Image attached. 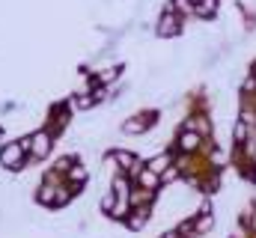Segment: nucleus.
Listing matches in <instances>:
<instances>
[{
	"mask_svg": "<svg viewBox=\"0 0 256 238\" xmlns=\"http://www.w3.org/2000/svg\"><path fill=\"white\" fill-rule=\"evenodd\" d=\"M146 119H149V116H134V119H128V122H126V131H128V134H137V131H143V128L149 125Z\"/></svg>",
	"mask_w": 256,
	"mask_h": 238,
	"instance_id": "1a4fd4ad",
	"label": "nucleus"
},
{
	"mask_svg": "<svg viewBox=\"0 0 256 238\" xmlns=\"http://www.w3.org/2000/svg\"><path fill=\"white\" fill-rule=\"evenodd\" d=\"M30 152H33L36 158H45V155L51 152V134H48V131L33 134V137H30Z\"/></svg>",
	"mask_w": 256,
	"mask_h": 238,
	"instance_id": "f03ea898",
	"label": "nucleus"
},
{
	"mask_svg": "<svg viewBox=\"0 0 256 238\" xmlns=\"http://www.w3.org/2000/svg\"><path fill=\"white\" fill-rule=\"evenodd\" d=\"M114 161H120L122 167H134V155H128V152H116Z\"/></svg>",
	"mask_w": 256,
	"mask_h": 238,
	"instance_id": "9b49d317",
	"label": "nucleus"
},
{
	"mask_svg": "<svg viewBox=\"0 0 256 238\" xmlns=\"http://www.w3.org/2000/svg\"><path fill=\"white\" fill-rule=\"evenodd\" d=\"M66 176H68V182L78 188V184H84V182H86V170H84L80 164H74L72 170H66Z\"/></svg>",
	"mask_w": 256,
	"mask_h": 238,
	"instance_id": "39448f33",
	"label": "nucleus"
},
{
	"mask_svg": "<svg viewBox=\"0 0 256 238\" xmlns=\"http://www.w3.org/2000/svg\"><path fill=\"white\" fill-rule=\"evenodd\" d=\"M179 30V18L173 15V12H167L161 21H158V36H173Z\"/></svg>",
	"mask_w": 256,
	"mask_h": 238,
	"instance_id": "7ed1b4c3",
	"label": "nucleus"
},
{
	"mask_svg": "<svg viewBox=\"0 0 256 238\" xmlns=\"http://www.w3.org/2000/svg\"><path fill=\"white\" fill-rule=\"evenodd\" d=\"M254 161H256V152H254Z\"/></svg>",
	"mask_w": 256,
	"mask_h": 238,
	"instance_id": "4468645a",
	"label": "nucleus"
},
{
	"mask_svg": "<svg viewBox=\"0 0 256 238\" xmlns=\"http://www.w3.org/2000/svg\"><path fill=\"white\" fill-rule=\"evenodd\" d=\"M194 230H196V232H206V230H212V218H208V214H202V218L194 224Z\"/></svg>",
	"mask_w": 256,
	"mask_h": 238,
	"instance_id": "f8f14e48",
	"label": "nucleus"
},
{
	"mask_svg": "<svg viewBox=\"0 0 256 238\" xmlns=\"http://www.w3.org/2000/svg\"><path fill=\"white\" fill-rule=\"evenodd\" d=\"M158 182H161L158 173H152V170H140V184H143V190H152Z\"/></svg>",
	"mask_w": 256,
	"mask_h": 238,
	"instance_id": "423d86ee",
	"label": "nucleus"
},
{
	"mask_svg": "<svg viewBox=\"0 0 256 238\" xmlns=\"http://www.w3.org/2000/svg\"><path fill=\"white\" fill-rule=\"evenodd\" d=\"M196 146H200V134H194V131H185V134H182V149H185V152H194Z\"/></svg>",
	"mask_w": 256,
	"mask_h": 238,
	"instance_id": "6e6552de",
	"label": "nucleus"
},
{
	"mask_svg": "<svg viewBox=\"0 0 256 238\" xmlns=\"http://www.w3.org/2000/svg\"><path fill=\"white\" fill-rule=\"evenodd\" d=\"M173 6L182 12V15H191V12H196V6H194V0H173Z\"/></svg>",
	"mask_w": 256,
	"mask_h": 238,
	"instance_id": "9d476101",
	"label": "nucleus"
},
{
	"mask_svg": "<svg viewBox=\"0 0 256 238\" xmlns=\"http://www.w3.org/2000/svg\"><path fill=\"white\" fill-rule=\"evenodd\" d=\"M30 152V137H24V140H18V143H9V146H3V152H0V164L6 167V170H18L21 164H24V155Z\"/></svg>",
	"mask_w": 256,
	"mask_h": 238,
	"instance_id": "f257e3e1",
	"label": "nucleus"
},
{
	"mask_svg": "<svg viewBox=\"0 0 256 238\" xmlns=\"http://www.w3.org/2000/svg\"><path fill=\"white\" fill-rule=\"evenodd\" d=\"M167 167H170V155H161V158H152V161L146 164V170H152V173H158V176H161V173H164Z\"/></svg>",
	"mask_w": 256,
	"mask_h": 238,
	"instance_id": "20e7f679",
	"label": "nucleus"
},
{
	"mask_svg": "<svg viewBox=\"0 0 256 238\" xmlns=\"http://www.w3.org/2000/svg\"><path fill=\"white\" fill-rule=\"evenodd\" d=\"M214 9H218V0H196V15L208 18V15H214Z\"/></svg>",
	"mask_w": 256,
	"mask_h": 238,
	"instance_id": "0eeeda50",
	"label": "nucleus"
},
{
	"mask_svg": "<svg viewBox=\"0 0 256 238\" xmlns=\"http://www.w3.org/2000/svg\"><path fill=\"white\" fill-rule=\"evenodd\" d=\"M176 176H179V173H176V167H167V170L161 173V182H173Z\"/></svg>",
	"mask_w": 256,
	"mask_h": 238,
	"instance_id": "ddd939ff",
	"label": "nucleus"
}]
</instances>
